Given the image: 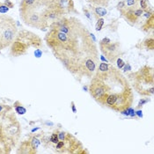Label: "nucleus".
<instances>
[{
    "label": "nucleus",
    "mask_w": 154,
    "mask_h": 154,
    "mask_svg": "<svg viewBox=\"0 0 154 154\" xmlns=\"http://www.w3.org/2000/svg\"><path fill=\"white\" fill-rule=\"evenodd\" d=\"M129 79L136 92L143 96L154 94V71L152 66L144 65L136 72H131Z\"/></svg>",
    "instance_id": "nucleus-3"
},
{
    "label": "nucleus",
    "mask_w": 154,
    "mask_h": 154,
    "mask_svg": "<svg viewBox=\"0 0 154 154\" xmlns=\"http://www.w3.org/2000/svg\"><path fill=\"white\" fill-rule=\"evenodd\" d=\"M94 76L102 79L107 86V97L104 106L120 113L131 107L134 101L133 88L118 68L102 62L97 66Z\"/></svg>",
    "instance_id": "nucleus-2"
},
{
    "label": "nucleus",
    "mask_w": 154,
    "mask_h": 154,
    "mask_svg": "<svg viewBox=\"0 0 154 154\" xmlns=\"http://www.w3.org/2000/svg\"><path fill=\"white\" fill-rule=\"evenodd\" d=\"M131 71V65L129 63H125V65L123 66V71Z\"/></svg>",
    "instance_id": "nucleus-36"
},
{
    "label": "nucleus",
    "mask_w": 154,
    "mask_h": 154,
    "mask_svg": "<svg viewBox=\"0 0 154 154\" xmlns=\"http://www.w3.org/2000/svg\"><path fill=\"white\" fill-rule=\"evenodd\" d=\"M63 143H64V146L62 153H88V152H86L83 148V145L79 142V140L77 139L70 133L66 132V136L63 140Z\"/></svg>",
    "instance_id": "nucleus-9"
},
{
    "label": "nucleus",
    "mask_w": 154,
    "mask_h": 154,
    "mask_svg": "<svg viewBox=\"0 0 154 154\" xmlns=\"http://www.w3.org/2000/svg\"><path fill=\"white\" fill-rule=\"evenodd\" d=\"M100 59L102 60L103 62H108L107 58H105V57H104V56H101V57H100Z\"/></svg>",
    "instance_id": "nucleus-39"
},
{
    "label": "nucleus",
    "mask_w": 154,
    "mask_h": 154,
    "mask_svg": "<svg viewBox=\"0 0 154 154\" xmlns=\"http://www.w3.org/2000/svg\"><path fill=\"white\" fill-rule=\"evenodd\" d=\"M28 139H29V141L31 143L32 147L35 151H37L39 146H40V144H41V143H42L41 138H40V136L39 135H32V136H30V137Z\"/></svg>",
    "instance_id": "nucleus-16"
},
{
    "label": "nucleus",
    "mask_w": 154,
    "mask_h": 154,
    "mask_svg": "<svg viewBox=\"0 0 154 154\" xmlns=\"http://www.w3.org/2000/svg\"><path fill=\"white\" fill-rule=\"evenodd\" d=\"M16 20L7 15L0 14V49L10 47L18 34Z\"/></svg>",
    "instance_id": "nucleus-6"
},
{
    "label": "nucleus",
    "mask_w": 154,
    "mask_h": 154,
    "mask_svg": "<svg viewBox=\"0 0 154 154\" xmlns=\"http://www.w3.org/2000/svg\"><path fill=\"white\" fill-rule=\"evenodd\" d=\"M125 7H126V5H125V2L124 1L119 2L118 4H117V5H116V8H117V10H118L119 12L122 11V10H123Z\"/></svg>",
    "instance_id": "nucleus-31"
},
{
    "label": "nucleus",
    "mask_w": 154,
    "mask_h": 154,
    "mask_svg": "<svg viewBox=\"0 0 154 154\" xmlns=\"http://www.w3.org/2000/svg\"><path fill=\"white\" fill-rule=\"evenodd\" d=\"M12 151V146L7 143H0V154L10 153Z\"/></svg>",
    "instance_id": "nucleus-19"
},
{
    "label": "nucleus",
    "mask_w": 154,
    "mask_h": 154,
    "mask_svg": "<svg viewBox=\"0 0 154 154\" xmlns=\"http://www.w3.org/2000/svg\"><path fill=\"white\" fill-rule=\"evenodd\" d=\"M11 110H12V107L11 106L5 105V104H0V119L5 114H6L7 112L11 111Z\"/></svg>",
    "instance_id": "nucleus-20"
},
{
    "label": "nucleus",
    "mask_w": 154,
    "mask_h": 154,
    "mask_svg": "<svg viewBox=\"0 0 154 154\" xmlns=\"http://www.w3.org/2000/svg\"><path fill=\"white\" fill-rule=\"evenodd\" d=\"M138 5L139 7L142 9L143 12H148L150 10H152L149 6H148V3H147V0H139L138 2Z\"/></svg>",
    "instance_id": "nucleus-22"
},
{
    "label": "nucleus",
    "mask_w": 154,
    "mask_h": 154,
    "mask_svg": "<svg viewBox=\"0 0 154 154\" xmlns=\"http://www.w3.org/2000/svg\"><path fill=\"white\" fill-rule=\"evenodd\" d=\"M36 2H37V0H21L20 4V8H25V7L33 5Z\"/></svg>",
    "instance_id": "nucleus-21"
},
{
    "label": "nucleus",
    "mask_w": 154,
    "mask_h": 154,
    "mask_svg": "<svg viewBox=\"0 0 154 154\" xmlns=\"http://www.w3.org/2000/svg\"><path fill=\"white\" fill-rule=\"evenodd\" d=\"M4 4L9 8V9H11V8H13L14 7V4L12 3L11 0H5L4 1Z\"/></svg>",
    "instance_id": "nucleus-32"
},
{
    "label": "nucleus",
    "mask_w": 154,
    "mask_h": 154,
    "mask_svg": "<svg viewBox=\"0 0 154 154\" xmlns=\"http://www.w3.org/2000/svg\"><path fill=\"white\" fill-rule=\"evenodd\" d=\"M149 101H150V99H142V100L139 101L138 105H137V108H140L143 104H145V103H147V102H149Z\"/></svg>",
    "instance_id": "nucleus-33"
},
{
    "label": "nucleus",
    "mask_w": 154,
    "mask_h": 154,
    "mask_svg": "<svg viewBox=\"0 0 154 154\" xmlns=\"http://www.w3.org/2000/svg\"><path fill=\"white\" fill-rule=\"evenodd\" d=\"M122 17L130 24L131 26H134L139 22V20L143 18V11L138 7H125L123 10L120 11Z\"/></svg>",
    "instance_id": "nucleus-10"
},
{
    "label": "nucleus",
    "mask_w": 154,
    "mask_h": 154,
    "mask_svg": "<svg viewBox=\"0 0 154 154\" xmlns=\"http://www.w3.org/2000/svg\"><path fill=\"white\" fill-rule=\"evenodd\" d=\"M18 154H35L37 152V151H35L31 143L28 140H25L20 143V146L16 152Z\"/></svg>",
    "instance_id": "nucleus-12"
},
{
    "label": "nucleus",
    "mask_w": 154,
    "mask_h": 154,
    "mask_svg": "<svg viewBox=\"0 0 154 154\" xmlns=\"http://www.w3.org/2000/svg\"><path fill=\"white\" fill-rule=\"evenodd\" d=\"M154 29V14L152 16H150L149 18H147L141 26V30L145 32V33H149L150 31H152Z\"/></svg>",
    "instance_id": "nucleus-14"
},
{
    "label": "nucleus",
    "mask_w": 154,
    "mask_h": 154,
    "mask_svg": "<svg viewBox=\"0 0 154 154\" xmlns=\"http://www.w3.org/2000/svg\"><path fill=\"white\" fill-rule=\"evenodd\" d=\"M116 63H117V68H118L119 70H121V69H122L123 68V66L125 65V63L123 62V60L122 59V58H117V60L116 61Z\"/></svg>",
    "instance_id": "nucleus-29"
},
{
    "label": "nucleus",
    "mask_w": 154,
    "mask_h": 154,
    "mask_svg": "<svg viewBox=\"0 0 154 154\" xmlns=\"http://www.w3.org/2000/svg\"><path fill=\"white\" fill-rule=\"evenodd\" d=\"M35 56L38 58L42 56V51L41 50V48H36L35 51Z\"/></svg>",
    "instance_id": "nucleus-34"
},
{
    "label": "nucleus",
    "mask_w": 154,
    "mask_h": 154,
    "mask_svg": "<svg viewBox=\"0 0 154 154\" xmlns=\"http://www.w3.org/2000/svg\"><path fill=\"white\" fill-rule=\"evenodd\" d=\"M139 0H125V5L127 7H138Z\"/></svg>",
    "instance_id": "nucleus-24"
},
{
    "label": "nucleus",
    "mask_w": 154,
    "mask_h": 154,
    "mask_svg": "<svg viewBox=\"0 0 154 154\" xmlns=\"http://www.w3.org/2000/svg\"><path fill=\"white\" fill-rule=\"evenodd\" d=\"M0 120L5 142L12 147L16 146L20 137L21 126L15 114L12 113L11 110L5 114Z\"/></svg>",
    "instance_id": "nucleus-5"
},
{
    "label": "nucleus",
    "mask_w": 154,
    "mask_h": 154,
    "mask_svg": "<svg viewBox=\"0 0 154 154\" xmlns=\"http://www.w3.org/2000/svg\"><path fill=\"white\" fill-rule=\"evenodd\" d=\"M109 42H111V40L109 39V38H103L100 42V43L99 44H107V43H109Z\"/></svg>",
    "instance_id": "nucleus-35"
},
{
    "label": "nucleus",
    "mask_w": 154,
    "mask_h": 154,
    "mask_svg": "<svg viewBox=\"0 0 154 154\" xmlns=\"http://www.w3.org/2000/svg\"><path fill=\"white\" fill-rule=\"evenodd\" d=\"M100 51L104 56H106V58L107 61L111 63H116V61L119 58L122 54V46L121 43L116 42H109L107 44H99Z\"/></svg>",
    "instance_id": "nucleus-8"
},
{
    "label": "nucleus",
    "mask_w": 154,
    "mask_h": 154,
    "mask_svg": "<svg viewBox=\"0 0 154 154\" xmlns=\"http://www.w3.org/2000/svg\"><path fill=\"white\" fill-rule=\"evenodd\" d=\"M13 107L15 109V112L19 115H25L26 113V109L23 107L22 104H20V101H16L13 104Z\"/></svg>",
    "instance_id": "nucleus-18"
},
{
    "label": "nucleus",
    "mask_w": 154,
    "mask_h": 154,
    "mask_svg": "<svg viewBox=\"0 0 154 154\" xmlns=\"http://www.w3.org/2000/svg\"><path fill=\"white\" fill-rule=\"evenodd\" d=\"M91 5L94 6H100V7H106L107 8L109 5V0H85Z\"/></svg>",
    "instance_id": "nucleus-15"
},
{
    "label": "nucleus",
    "mask_w": 154,
    "mask_h": 154,
    "mask_svg": "<svg viewBox=\"0 0 154 154\" xmlns=\"http://www.w3.org/2000/svg\"><path fill=\"white\" fill-rule=\"evenodd\" d=\"M82 10H83L84 14L85 15V17H86L89 20H92V13H91V11L89 10V8L84 6L83 8H82Z\"/></svg>",
    "instance_id": "nucleus-27"
},
{
    "label": "nucleus",
    "mask_w": 154,
    "mask_h": 154,
    "mask_svg": "<svg viewBox=\"0 0 154 154\" xmlns=\"http://www.w3.org/2000/svg\"><path fill=\"white\" fill-rule=\"evenodd\" d=\"M54 5H56L57 8L61 9L62 11L66 13V15L71 13H77L75 9L74 1L73 0H56Z\"/></svg>",
    "instance_id": "nucleus-11"
},
{
    "label": "nucleus",
    "mask_w": 154,
    "mask_h": 154,
    "mask_svg": "<svg viewBox=\"0 0 154 154\" xmlns=\"http://www.w3.org/2000/svg\"><path fill=\"white\" fill-rule=\"evenodd\" d=\"M44 42L53 55L74 75L80 78L84 62L99 59L94 35L75 17H63L49 25Z\"/></svg>",
    "instance_id": "nucleus-1"
},
{
    "label": "nucleus",
    "mask_w": 154,
    "mask_h": 154,
    "mask_svg": "<svg viewBox=\"0 0 154 154\" xmlns=\"http://www.w3.org/2000/svg\"><path fill=\"white\" fill-rule=\"evenodd\" d=\"M0 143H7L5 142V137H4V133H3V129H2L1 122H0Z\"/></svg>",
    "instance_id": "nucleus-30"
},
{
    "label": "nucleus",
    "mask_w": 154,
    "mask_h": 154,
    "mask_svg": "<svg viewBox=\"0 0 154 154\" xmlns=\"http://www.w3.org/2000/svg\"><path fill=\"white\" fill-rule=\"evenodd\" d=\"M143 46L145 48L146 50H153L154 49V38L153 36L147 37L143 42Z\"/></svg>",
    "instance_id": "nucleus-17"
},
{
    "label": "nucleus",
    "mask_w": 154,
    "mask_h": 154,
    "mask_svg": "<svg viewBox=\"0 0 154 154\" xmlns=\"http://www.w3.org/2000/svg\"><path fill=\"white\" fill-rule=\"evenodd\" d=\"M8 11H9V8L4 3L0 2V14H5V13L8 12Z\"/></svg>",
    "instance_id": "nucleus-28"
},
{
    "label": "nucleus",
    "mask_w": 154,
    "mask_h": 154,
    "mask_svg": "<svg viewBox=\"0 0 154 154\" xmlns=\"http://www.w3.org/2000/svg\"><path fill=\"white\" fill-rule=\"evenodd\" d=\"M58 141H59V138H58V131H54L52 133V135L50 136V137H49V142L51 143L56 144Z\"/></svg>",
    "instance_id": "nucleus-23"
},
{
    "label": "nucleus",
    "mask_w": 154,
    "mask_h": 154,
    "mask_svg": "<svg viewBox=\"0 0 154 154\" xmlns=\"http://www.w3.org/2000/svg\"><path fill=\"white\" fill-rule=\"evenodd\" d=\"M137 116H138V117H142L143 115H142V111L141 110H138V111H137V113H136Z\"/></svg>",
    "instance_id": "nucleus-38"
},
{
    "label": "nucleus",
    "mask_w": 154,
    "mask_h": 154,
    "mask_svg": "<svg viewBox=\"0 0 154 154\" xmlns=\"http://www.w3.org/2000/svg\"><path fill=\"white\" fill-rule=\"evenodd\" d=\"M71 108H72V111L73 113H76L77 110H76V107H75V105H74V102H71Z\"/></svg>",
    "instance_id": "nucleus-37"
},
{
    "label": "nucleus",
    "mask_w": 154,
    "mask_h": 154,
    "mask_svg": "<svg viewBox=\"0 0 154 154\" xmlns=\"http://www.w3.org/2000/svg\"><path fill=\"white\" fill-rule=\"evenodd\" d=\"M104 19L103 18H100L97 20V23L95 26V30L96 31H100L103 27V25H104Z\"/></svg>",
    "instance_id": "nucleus-26"
},
{
    "label": "nucleus",
    "mask_w": 154,
    "mask_h": 154,
    "mask_svg": "<svg viewBox=\"0 0 154 154\" xmlns=\"http://www.w3.org/2000/svg\"><path fill=\"white\" fill-rule=\"evenodd\" d=\"M47 7L36 2L33 5L20 8V16L24 24L40 30H46L50 24L44 17V10Z\"/></svg>",
    "instance_id": "nucleus-4"
},
{
    "label": "nucleus",
    "mask_w": 154,
    "mask_h": 154,
    "mask_svg": "<svg viewBox=\"0 0 154 154\" xmlns=\"http://www.w3.org/2000/svg\"><path fill=\"white\" fill-rule=\"evenodd\" d=\"M37 2L42 4L45 7H49V6H51V5H53L55 4L56 0H37Z\"/></svg>",
    "instance_id": "nucleus-25"
},
{
    "label": "nucleus",
    "mask_w": 154,
    "mask_h": 154,
    "mask_svg": "<svg viewBox=\"0 0 154 154\" xmlns=\"http://www.w3.org/2000/svg\"><path fill=\"white\" fill-rule=\"evenodd\" d=\"M89 10L91 11V13L94 14V18L96 20L104 17L107 13V11L106 8L104 7H100V6H94V5H90Z\"/></svg>",
    "instance_id": "nucleus-13"
},
{
    "label": "nucleus",
    "mask_w": 154,
    "mask_h": 154,
    "mask_svg": "<svg viewBox=\"0 0 154 154\" xmlns=\"http://www.w3.org/2000/svg\"><path fill=\"white\" fill-rule=\"evenodd\" d=\"M122 1H124V2H125V0H122Z\"/></svg>",
    "instance_id": "nucleus-40"
},
{
    "label": "nucleus",
    "mask_w": 154,
    "mask_h": 154,
    "mask_svg": "<svg viewBox=\"0 0 154 154\" xmlns=\"http://www.w3.org/2000/svg\"><path fill=\"white\" fill-rule=\"evenodd\" d=\"M14 40L24 42L29 48H34L35 49L36 48H41L43 46L42 39L38 35H36L35 33L29 31V30H26V29L19 30Z\"/></svg>",
    "instance_id": "nucleus-7"
}]
</instances>
